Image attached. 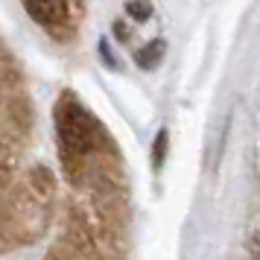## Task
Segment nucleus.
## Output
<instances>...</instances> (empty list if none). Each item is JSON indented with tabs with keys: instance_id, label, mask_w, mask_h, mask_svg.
I'll return each mask as SVG.
<instances>
[{
	"instance_id": "f257e3e1",
	"label": "nucleus",
	"mask_w": 260,
	"mask_h": 260,
	"mask_svg": "<svg viewBox=\"0 0 260 260\" xmlns=\"http://www.w3.org/2000/svg\"><path fill=\"white\" fill-rule=\"evenodd\" d=\"M56 132H59L64 167L71 176H76L79 164H82V155H88L94 146V120L73 96H61L59 106H56Z\"/></svg>"
},
{
	"instance_id": "f03ea898",
	"label": "nucleus",
	"mask_w": 260,
	"mask_h": 260,
	"mask_svg": "<svg viewBox=\"0 0 260 260\" xmlns=\"http://www.w3.org/2000/svg\"><path fill=\"white\" fill-rule=\"evenodd\" d=\"M26 12L41 26H61L68 21V0H24Z\"/></svg>"
},
{
	"instance_id": "7ed1b4c3",
	"label": "nucleus",
	"mask_w": 260,
	"mask_h": 260,
	"mask_svg": "<svg viewBox=\"0 0 260 260\" xmlns=\"http://www.w3.org/2000/svg\"><path fill=\"white\" fill-rule=\"evenodd\" d=\"M161 53H164V41H152L146 50L138 53V64H141V68H152L155 61L161 59Z\"/></svg>"
},
{
	"instance_id": "20e7f679",
	"label": "nucleus",
	"mask_w": 260,
	"mask_h": 260,
	"mask_svg": "<svg viewBox=\"0 0 260 260\" xmlns=\"http://www.w3.org/2000/svg\"><path fill=\"white\" fill-rule=\"evenodd\" d=\"M126 12H129L132 18L143 21V18L152 15V6H149V0H129V3H126Z\"/></svg>"
},
{
	"instance_id": "39448f33",
	"label": "nucleus",
	"mask_w": 260,
	"mask_h": 260,
	"mask_svg": "<svg viewBox=\"0 0 260 260\" xmlns=\"http://www.w3.org/2000/svg\"><path fill=\"white\" fill-rule=\"evenodd\" d=\"M50 260H96L91 251H79V248H73V251H53V257Z\"/></svg>"
},
{
	"instance_id": "423d86ee",
	"label": "nucleus",
	"mask_w": 260,
	"mask_h": 260,
	"mask_svg": "<svg viewBox=\"0 0 260 260\" xmlns=\"http://www.w3.org/2000/svg\"><path fill=\"white\" fill-rule=\"evenodd\" d=\"M164 152H167V132H161V135H158V141H155V152H152L155 167L164 164Z\"/></svg>"
},
{
	"instance_id": "0eeeda50",
	"label": "nucleus",
	"mask_w": 260,
	"mask_h": 260,
	"mask_svg": "<svg viewBox=\"0 0 260 260\" xmlns=\"http://www.w3.org/2000/svg\"><path fill=\"white\" fill-rule=\"evenodd\" d=\"M254 251L260 254V228H257V234H254Z\"/></svg>"
}]
</instances>
